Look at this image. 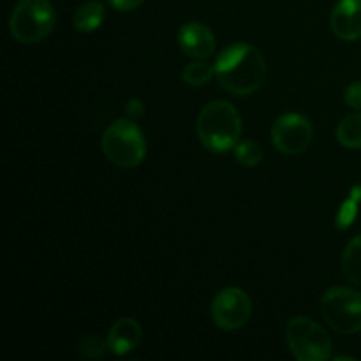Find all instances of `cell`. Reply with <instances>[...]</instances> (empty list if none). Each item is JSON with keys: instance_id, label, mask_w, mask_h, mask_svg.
<instances>
[{"instance_id": "obj_16", "label": "cell", "mask_w": 361, "mask_h": 361, "mask_svg": "<svg viewBox=\"0 0 361 361\" xmlns=\"http://www.w3.org/2000/svg\"><path fill=\"white\" fill-rule=\"evenodd\" d=\"M235 155L236 161L242 166H245V168H256V166H259L264 159L263 147H261L257 141L252 140L242 141V143L236 145Z\"/></svg>"}, {"instance_id": "obj_22", "label": "cell", "mask_w": 361, "mask_h": 361, "mask_svg": "<svg viewBox=\"0 0 361 361\" xmlns=\"http://www.w3.org/2000/svg\"><path fill=\"white\" fill-rule=\"evenodd\" d=\"M342 360H349V361H355V358H351V356H337L335 361H342Z\"/></svg>"}, {"instance_id": "obj_9", "label": "cell", "mask_w": 361, "mask_h": 361, "mask_svg": "<svg viewBox=\"0 0 361 361\" xmlns=\"http://www.w3.org/2000/svg\"><path fill=\"white\" fill-rule=\"evenodd\" d=\"M180 49L196 60L210 59L215 51V37L208 27L197 21H189L178 30Z\"/></svg>"}, {"instance_id": "obj_5", "label": "cell", "mask_w": 361, "mask_h": 361, "mask_svg": "<svg viewBox=\"0 0 361 361\" xmlns=\"http://www.w3.org/2000/svg\"><path fill=\"white\" fill-rule=\"evenodd\" d=\"M291 355L298 361H326L331 358V341L326 331L305 316L293 317L286 328Z\"/></svg>"}, {"instance_id": "obj_15", "label": "cell", "mask_w": 361, "mask_h": 361, "mask_svg": "<svg viewBox=\"0 0 361 361\" xmlns=\"http://www.w3.org/2000/svg\"><path fill=\"white\" fill-rule=\"evenodd\" d=\"M361 203V185H355L351 189L348 200L341 204L337 212V217H335V226L337 229H348L353 222L356 221V215H358Z\"/></svg>"}, {"instance_id": "obj_8", "label": "cell", "mask_w": 361, "mask_h": 361, "mask_svg": "<svg viewBox=\"0 0 361 361\" xmlns=\"http://www.w3.org/2000/svg\"><path fill=\"white\" fill-rule=\"evenodd\" d=\"M312 123L300 113H286L279 116L271 127L274 147L286 155H298L305 152L312 143Z\"/></svg>"}, {"instance_id": "obj_4", "label": "cell", "mask_w": 361, "mask_h": 361, "mask_svg": "<svg viewBox=\"0 0 361 361\" xmlns=\"http://www.w3.org/2000/svg\"><path fill=\"white\" fill-rule=\"evenodd\" d=\"M102 152L118 168H136L147 155V141L133 120H116L102 134Z\"/></svg>"}, {"instance_id": "obj_21", "label": "cell", "mask_w": 361, "mask_h": 361, "mask_svg": "<svg viewBox=\"0 0 361 361\" xmlns=\"http://www.w3.org/2000/svg\"><path fill=\"white\" fill-rule=\"evenodd\" d=\"M127 113H129L130 118H137V116L143 115V102L140 99H133V101L127 104Z\"/></svg>"}, {"instance_id": "obj_7", "label": "cell", "mask_w": 361, "mask_h": 361, "mask_svg": "<svg viewBox=\"0 0 361 361\" xmlns=\"http://www.w3.org/2000/svg\"><path fill=\"white\" fill-rule=\"evenodd\" d=\"M212 319L221 330L235 331L249 323L252 316L250 296L240 288H226L212 302Z\"/></svg>"}, {"instance_id": "obj_6", "label": "cell", "mask_w": 361, "mask_h": 361, "mask_svg": "<svg viewBox=\"0 0 361 361\" xmlns=\"http://www.w3.org/2000/svg\"><path fill=\"white\" fill-rule=\"evenodd\" d=\"M321 312L331 330L342 335L361 331V293L351 288H330L321 302Z\"/></svg>"}, {"instance_id": "obj_18", "label": "cell", "mask_w": 361, "mask_h": 361, "mask_svg": "<svg viewBox=\"0 0 361 361\" xmlns=\"http://www.w3.org/2000/svg\"><path fill=\"white\" fill-rule=\"evenodd\" d=\"M106 351H109L108 338L102 341V338L97 337V335H90V337L83 338L80 344V353L81 356H85V358H90V360L102 358V356L106 355Z\"/></svg>"}, {"instance_id": "obj_13", "label": "cell", "mask_w": 361, "mask_h": 361, "mask_svg": "<svg viewBox=\"0 0 361 361\" xmlns=\"http://www.w3.org/2000/svg\"><path fill=\"white\" fill-rule=\"evenodd\" d=\"M342 274L351 284L361 286V235L353 238L342 254Z\"/></svg>"}, {"instance_id": "obj_1", "label": "cell", "mask_w": 361, "mask_h": 361, "mask_svg": "<svg viewBox=\"0 0 361 361\" xmlns=\"http://www.w3.org/2000/svg\"><path fill=\"white\" fill-rule=\"evenodd\" d=\"M267 62L256 46L236 42L221 51L215 60L219 83L233 95H250L267 80Z\"/></svg>"}, {"instance_id": "obj_11", "label": "cell", "mask_w": 361, "mask_h": 361, "mask_svg": "<svg viewBox=\"0 0 361 361\" xmlns=\"http://www.w3.org/2000/svg\"><path fill=\"white\" fill-rule=\"evenodd\" d=\"M141 337H143L141 324L133 317H122L109 328L108 348L116 356L129 355L140 345Z\"/></svg>"}, {"instance_id": "obj_20", "label": "cell", "mask_w": 361, "mask_h": 361, "mask_svg": "<svg viewBox=\"0 0 361 361\" xmlns=\"http://www.w3.org/2000/svg\"><path fill=\"white\" fill-rule=\"evenodd\" d=\"M145 0H109L116 11H134L143 4Z\"/></svg>"}, {"instance_id": "obj_19", "label": "cell", "mask_w": 361, "mask_h": 361, "mask_svg": "<svg viewBox=\"0 0 361 361\" xmlns=\"http://www.w3.org/2000/svg\"><path fill=\"white\" fill-rule=\"evenodd\" d=\"M344 99L345 102H348V106L361 111V83L349 85L344 92Z\"/></svg>"}, {"instance_id": "obj_14", "label": "cell", "mask_w": 361, "mask_h": 361, "mask_svg": "<svg viewBox=\"0 0 361 361\" xmlns=\"http://www.w3.org/2000/svg\"><path fill=\"white\" fill-rule=\"evenodd\" d=\"M337 140L345 148H361V113L345 116L338 123Z\"/></svg>"}, {"instance_id": "obj_10", "label": "cell", "mask_w": 361, "mask_h": 361, "mask_svg": "<svg viewBox=\"0 0 361 361\" xmlns=\"http://www.w3.org/2000/svg\"><path fill=\"white\" fill-rule=\"evenodd\" d=\"M331 30L342 41L361 39V0H338L331 11Z\"/></svg>"}, {"instance_id": "obj_12", "label": "cell", "mask_w": 361, "mask_h": 361, "mask_svg": "<svg viewBox=\"0 0 361 361\" xmlns=\"http://www.w3.org/2000/svg\"><path fill=\"white\" fill-rule=\"evenodd\" d=\"M102 21H104V6L101 2H95V0L81 4L73 18L74 28L80 32L97 30Z\"/></svg>"}, {"instance_id": "obj_17", "label": "cell", "mask_w": 361, "mask_h": 361, "mask_svg": "<svg viewBox=\"0 0 361 361\" xmlns=\"http://www.w3.org/2000/svg\"><path fill=\"white\" fill-rule=\"evenodd\" d=\"M215 74V66L212 67L207 62H192L183 69L182 80L190 87H201V85L208 83L212 76Z\"/></svg>"}, {"instance_id": "obj_2", "label": "cell", "mask_w": 361, "mask_h": 361, "mask_svg": "<svg viewBox=\"0 0 361 361\" xmlns=\"http://www.w3.org/2000/svg\"><path fill=\"white\" fill-rule=\"evenodd\" d=\"M196 133L204 148L215 154L233 150L242 136V118L233 104L226 101H212L200 111Z\"/></svg>"}, {"instance_id": "obj_3", "label": "cell", "mask_w": 361, "mask_h": 361, "mask_svg": "<svg viewBox=\"0 0 361 361\" xmlns=\"http://www.w3.org/2000/svg\"><path fill=\"white\" fill-rule=\"evenodd\" d=\"M56 23L49 0H21L9 18L11 35L23 44H35L48 37Z\"/></svg>"}]
</instances>
